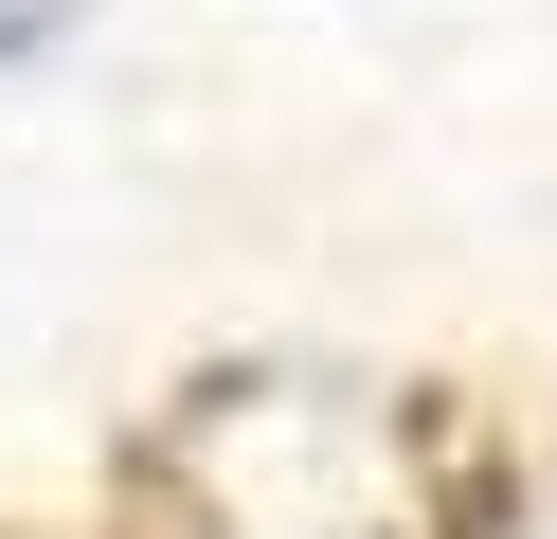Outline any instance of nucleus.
<instances>
[{"label":"nucleus","instance_id":"1","mask_svg":"<svg viewBox=\"0 0 557 539\" xmlns=\"http://www.w3.org/2000/svg\"><path fill=\"white\" fill-rule=\"evenodd\" d=\"M73 36V0H0V54H54Z\"/></svg>","mask_w":557,"mask_h":539}]
</instances>
